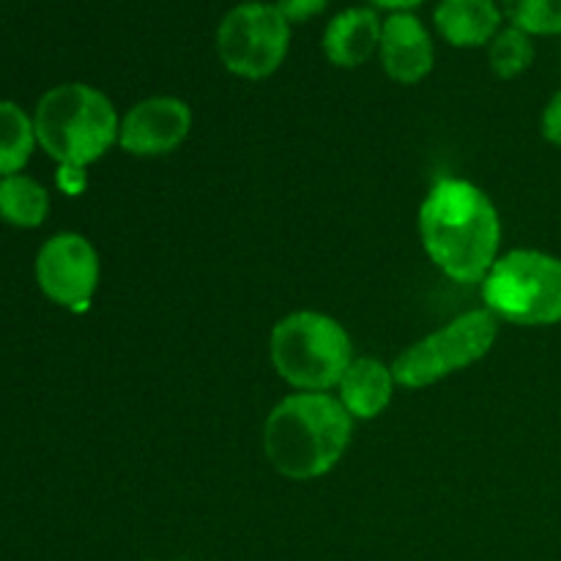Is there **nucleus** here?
Segmentation results:
<instances>
[{
  "label": "nucleus",
  "instance_id": "nucleus-1",
  "mask_svg": "<svg viewBox=\"0 0 561 561\" xmlns=\"http://www.w3.org/2000/svg\"><path fill=\"white\" fill-rule=\"evenodd\" d=\"M420 236L433 266L455 283H482L502 247V217L491 197L463 179H442L420 206Z\"/></svg>",
  "mask_w": 561,
  "mask_h": 561
},
{
  "label": "nucleus",
  "instance_id": "nucleus-2",
  "mask_svg": "<svg viewBox=\"0 0 561 561\" xmlns=\"http://www.w3.org/2000/svg\"><path fill=\"white\" fill-rule=\"evenodd\" d=\"M354 420L329 392H294L279 400L263 425V453L285 480L307 482L343 460Z\"/></svg>",
  "mask_w": 561,
  "mask_h": 561
},
{
  "label": "nucleus",
  "instance_id": "nucleus-3",
  "mask_svg": "<svg viewBox=\"0 0 561 561\" xmlns=\"http://www.w3.org/2000/svg\"><path fill=\"white\" fill-rule=\"evenodd\" d=\"M36 140L60 168L99 162L118 142L121 118L107 93L85 82H64L38 99Z\"/></svg>",
  "mask_w": 561,
  "mask_h": 561
},
{
  "label": "nucleus",
  "instance_id": "nucleus-4",
  "mask_svg": "<svg viewBox=\"0 0 561 561\" xmlns=\"http://www.w3.org/2000/svg\"><path fill=\"white\" fill-rule=\"evenodd\" d=\"M268 356L277 376L294 389L329 392L354 362V348L343 323L327 312L299 310L274 323Z\"/></svg>",
  "mask_w": 561,
  "mask_h": 561
},
{
  "label": "nucleus",
  "instance_id": "nucleus-5",
  "mask_svg": "<svg viewBox=\"0 0 561 561\" xmlns=\"http://www.w3.org/2000/svg\"><path fill=\"white\" fill-rule=\"evenodd\" d=\"M482 301L499 321L518 327L561 323V257L540 250L504 252L482 279Z\"/></svg>",
  "mask_w": 561,
  "mask_h": 561
},
{
  "label": "nucleus",
  "instance_id": "nucleus-6",
  "mask_svg": "<svg viewBox=\"0 0 561 561\" xmlns=\"http://www.w3.org/2000/svg\"><path fill=\"white\" fill-rule=\"evenodd\" d=\"M499 337V318L491 310H469L436 329L427 337L416 340L405 351H400L392 362L394 383L409 389H425L455 373L466 370L474 362L491 354Z\"/></svg>",
  "mask_w": 561,
  "mask_h": 561
},
{
  "label": "nucleus",
  "instance_id": "nucleus-7",
  "mask_svg": "<svg viewBox=\"0 0 561 561\" xmlns=\"http://www.w3.org/2000/svg\"><path fill=\"white\" fill-rule=\"evenodd\" d=\"M290 22L274 3L247 0L233 5L217 27V55L230 75L266 80L288 58Z\"/></svg>",
  "mask_w": 561,
  "mask_h": 561
},
{
  "label": "nucleus",
  "instance_id": "nucleus-8",
  "mask_svg": "<svg viewBox=\"0 0 561 561\" xmlns=\"http://www.w3.org/2000/svg\"><path fill=\"white\" fill-rule=\"evenodd\" d=\"M99 252L82 233H55L36 255V283L42 294L66 310H85L99 288Z\"/></svg>",
  "mask_w": 561,
  "mask_h": 561
},
{
  "label": "nucleus",
  "instance_id": "nucleus-9",
  "mask_svg": "<svg viewBox=\"0 0 561 561\" xmlns=\"http://www.w3.org/2000/svg\"><path fill=\"white\" fill-rule=\"evenodd\" d=\"M192 131V110L179 96H148L121 118L118 146L131 157L173 153Z\"/></svg>",
  "mask_w": 561,
  "mask_h": 561
},
{
  "label": "nucleus",
  "instance_id": "nucleus-10",
  "mask_svg": "<svg viewBox=\"0 0 561 561\" xmlns=\"http://www.w3.org/2000/svg\"><path fill=\"white\" fill-rule=\"evenodd\" d=\"M378 58L389 80L400 85H416L425 80L436 66V47L425 22L411 11L389 14L381 27Z\"/></svg>",
  "mask_w": 561,
  "mask_h": 561
},
{
  "label": "nucleus",
  "instance_id": "nucleus-11",
  "mask_svg": "<svg viewBox=\"0 0 561 561\" xmlns=\"http://www.w3.org/2000/svg\"><path fill=\"white\" fill-rule=\"evenodd\" d=\"M383 20L370 5H354L329 20L323 31V55L337 69H359L378 53Z\"/></svg>",
  "mask_w": 561,
  "mask_h": 561
},
{
  "label": "nucleus",
  "instance_id": "nucleus-12",
  "mask_svg": "<svg viewBox=\"0 0 561 561\" xmlns=\"http://www.w3.org/2000/svg\"><path fill=\"white\" fill-rule=\"evenodd\" d=\"M504 11L496 0H442L433 11L438 36L460 49L488 47L502 31Z\"/></svg>",
  "mask_w": 561,
  "mask_h": 561
},
{
  "label": "nucleus",
  "instance_id": "nucleus-13",
  "mask_svg": "<svg viewBox=\"0 0 561 561\" xmlns=\"http://www.w3.org/2000/svg\"><path fill=\"white\" fill-rule=\"evenodd\" d=\"M394 376L392 367L378 359H354L337 383V400L351 420H376L392 403Z\"/></svg>",
  "mask_w": 561,
  "mask_h": 561
},
{
  "label": "nucleus",
  "instance_id": "nucleus-14",
  "mask_svg": "<svg viewBox=\"0 0 561 561\" xmlns=\"http://www.w3.org/2000/svg\"><path fill=\"white\" fill-rule=\"evenodd\" d=\"M49 214V195L31 175L0 179V219L14 228H38Z\"/></svg>",
  "mask_w": 561,
  "mask_h": 561
},
{
  "label": "nucleus",
  "instance_id": "nucleus-15",
  "mask_svg": "<svg viewBox=\"0 0 561 561\" xmlns=\"http://www.w3.org/2000/svg\"><path fill=\"white\" fill-rule=\"evenodd\" d=\"M33 118L14 102H0V179L16 175L36 148Z\"/></svg>",
  "mask_w": 561,
  "mask_h": 561
},
{
  "label": "nucleus",
  "instance_id": "nucleus-16",
  "mask_svg": "<svg viewBox=\"0 0 561 561\" xmlns=\"http://www.w3.org/2000/svg\"><path fill=\"white\" fill-rule=\"evenodd\" d=\"M488 64L499 80H515L535 64V42L520 27L502 25L488 44Z\"/></svg>",
  "mask_w": 561,
  "mask_h": 561
},
{
  "label": "nucleus",
  "instance_id": "nucleus-17",
  "mask_svg": "<svg viewBox=\"0 0 561 561\" xmlns=\"http://www.w3.org/2000/svg\"><path fill=\"white\" fill-rule=\"evenodd\" d=\"M510 25L535 36H561V0H502Z\"/></svg>",
  "mask_w": 561,
  "mask_h": 561
},
{
  "label": "nucleus",
  "instance_id": "nucleus-18",
  "mask_svg": "<svg viewBox=\"0 0 561 561\" xmlns=\"http://www.w3.org/2000/svg\"><path fill=\"white\" fill-rule=\"evenodd\" d=\"M279 11H283L285 20L294 25V22H310L318 14H323V9L329 5V0H274Z\"/></svg>",
  "mask_w": 561,
  "mask_h": 561
},
{
  "label": "nucleus",
  "instance_id": "nucleus-19",
  "mask_svg": "<svg viewBox=\"0 0 561 561\" xmlns=\"http://www.w3.org/2000/svg\"><path fill=\"white\" fill-rule=\"evenodd\" d=\"M540 129H542V137H546L551 146L561 148V91L553 93L551 102H548L546 110H542Z\"/></svg>",
  "mask_w": 561,
  "mask_h": 561
},
{
  "label": "nucleus",
  "instance_id": "nucleus-20",
  "mask_svg": "<svg viewBox=\"0 0 561 561\" xmlns=\"http://www.w3.org/2000/svg\"><path fill=\"white\" fill-rule=\"evenodd\" d=\"M58 184H60V190L69 192V195H80V192L85 190V170L60 168L58 170Z\"/></svg>",
  "mask_w": 561,
  "mask_h": 561
},
{
  "label": "nucleus",
  "instance_id": "nucleus-21",
  "mask_svg": "<svg viewBox=\"0 0 561 561\" xmlns=\"http://www.w3.org/2000/svg\"><path fill=\"white\" fill-rule=\"evenodd\" d=\"M376 9H387L389 14H398V11H411L416 5H422L425 0H370Z\"/></svg>",
  "mask_w": 561,
  "mask_h": 561
},
{
  "label": "nucleus",
  "instance_id": "nucleus-22",
  "mask_svg": "<svg viewBox=\"0 0 561 561\" xmlns=\"http://www.w3.org/2000/svg\"><path fill=\"white\" fill-rule=\"evenodd\" d=\"M146 561H159V559H146Z\"/></svg>",
  "mask_w": 561,
  "mask_h": 561
}]
</instances>
